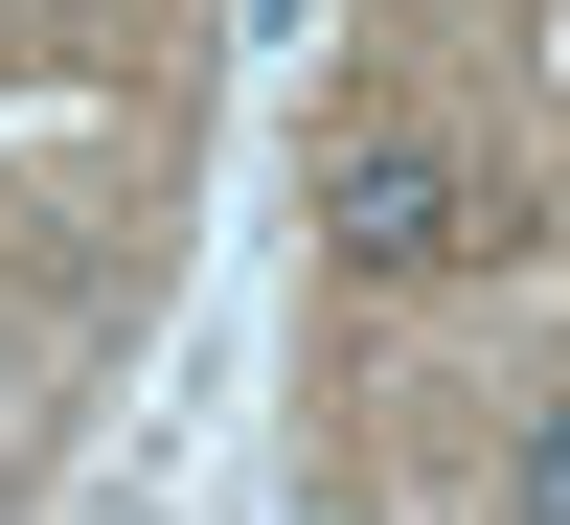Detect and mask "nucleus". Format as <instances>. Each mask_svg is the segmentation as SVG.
<instances>
[{"label":"nucleus","mask_w":570,"mask_h":525,"mask_svg":"<svg viewBox=\"0 0 570 525\" xmlns=\"http://www.w3.org/2000/svg\"><path fill=\"white\" fill-rule=\"evenodd\" d=\"M320 206H343V252H365V274H434V252H480V183H456L434 137H343V183H320Z\"/></svg>","instance_id":"nucleus-1"}]
</instances>
